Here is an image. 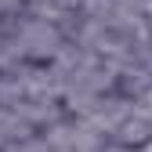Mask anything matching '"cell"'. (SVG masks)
Listing matches in <instances>:
<instances>
[{
  "instance_id": "obj_6",
  "label": "cell",
  "mask_w": 152,
  "mask_h": 152,
  "mask_svg": "<svg viewBox=\"0 0 152 152\" xmlns=\"http://www.w3.org/2000/svg\"><path fill=\"white\" fill-rule=\"evenodd\" d=\"M127 152H152V141H148V145H141V148H127Z\"/></svg>"
},
{
  "instance_id": "obj_3",
  "label": "cell",
  "mask_w": 152,
  "mask_h": 152,
  "mask_svg": "<svg viewBox=\"0 0 152 152\" xmlns=\"http://www.w3.org/2000/svg\"><path fill=\"white\" fill-rule=\"evenodd\" d=\"M148 141H152V123L141 116L138 109H134V116L123 120L116 130H112V138H109V145H120V148H141Z\"/></svg>"
},
{
  "instance_id": "obj_1",
  "label": "cell",
  "mask_w": 152,
  "mask_h": 152,
  "mask_svg": "<svg viewBox=\"0 0 152 152\" xmlns=\"http://www.w3.org/2000/svg\"><path fill=\"white\" fill-rule=\"evenodd\" d=\"M40 134L58 152H102L109 145V138L91 120H83V116H62L58 123H51L47 130H40Z\"/></svg>"
},
{
  "instance_id": "obj_2",
  "label": "cell",
  "mask_w": 152,
  "mask_h": 152,
  "mask_svg": "<svg viewBox=\"0 0 152 152\" xmlns=\"http://www.w3.org/2000/svg\"><path fill=\"white\" fill-rule=\"evenodd\" d=\"M40 130H33L15 109H0V152H22L26 141H33Z\"/></svg>"
},
{
  "instance_id": "obj_4",
  "label": "cell",
  "mask_w": 152,
  "mask_h": 152,
  "mask_svg": "<svg viewBox=\"0 0 152 152\" xmlns=\"http://www.w3.org/2000/svg\"><path fill=\"white\" fill-rule=\"evenodd\" d=\"M134 105H138V112H141V116L152 123V91H145V94H141V98H138Z\"/></svg>"
},
{
  "instance_id": "obj_5",
  "label": "cell",
  "mask_w": 152,
  "mask_h": 152,
  "mask_svg": "<svg viewBox=\"0 0 152 152\" xmlns=\"http://www.w3.org/2000/svg\"><path fill=\"white\" fill-rule=\"evenodd\" d=\"M51 4H58L62 11H80V7H83V0H51Z\"/></svg>"
}]
</instances>
